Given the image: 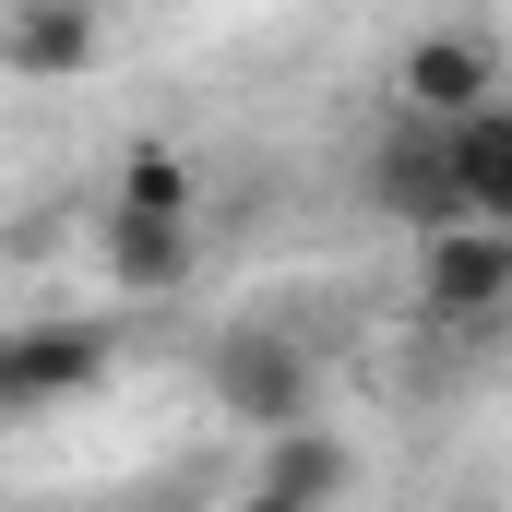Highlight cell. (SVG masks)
Instances as JSON below:
<instances>
[{"label": "cell", "instance_id": "cell-1", "mask_svg": "<svg viewBox=\"0 0 512 512\" xmlns=\"http://www.w3.org/2000/svg\"><path fill=\"white\" fill-rule=\"evenodd\" d=\"M417 310L477 334V322H512V227L489 215H453V227H417Z\"/></svg>", "mask_w": 512, "mask_h": 512}, {"label": "cell", "instance_id": "cell-2", "mask_svg": "<svg viewBox=\"0 0 512 512\" xmlns=\"http://www.w3.org/2000/svg\"><path fill=\"white\" fill-rule=\"evenodd\" d=\"M310 405H322V370H310V346H298L286 322H227V334H215V417L286 429V417H310Z\"/></svg>", "mask_w": 512, "mask_h": 512}, {"label": "cell", "instance_id": "cell-3", "mask_svg": "<svg viewBox=\"0 0 512 512\" xmlns=\"http://www.w3.org/2000/svg\"><path fill=\"white\" fill-rule=\"evenodd\" d=\"M120 334L108 322H0V417H48L108 382Z\"/></svg>", "mask_w": 512, "mask_h": 512}, {"label": "cell", "instance_id": "cell-4", "mask_svg": "<svg viewBox=\"0 0 512 512\" xmlns=\"http://www.w3.org/2000/svg\"><path fill=\"white\" fill-rule=\"evenodd\" d=\"M501 96V48L477 36V24H429V36H405V60H393V108H417V120H465V108H489Z\"/></svg>", "mask_w": 512, "mask_h": 512}, {"label": "cell", "instance_id": "cell-5", "mask_svg": "<svg viewBox=\"0 0 512 512\" xmlns=\"http://www.w3.org/2000/svg\"><path fill=\"white\" fill-rule=\"evenodd\" d=\"M96 262L120 298H179L203 274V215H131V203H96Z\"/></svg>", "mask_w": 512, "mask_h": 512}, {"label": "cell", "instance_id": "cell-6", "mask_svg": "<svg viewBox=\"0 0 512 512\" xmlns=\"http://www.w3.org/2000/svg\"><path fill=\"white\" fill-rule=\"evenodd\" d=\"M370 203H382V227H453V215H465V203H453V155H441V120L393 108V131L370 143Z\"/></svg>", "mask_w": 512, "mask_h": 512}, {"label": "cell", "instance_id": "cell-7", "mask_svg": "<svg viewBox=\"0 0 512 512\" xmlns=\"http://www.w3.org/2000/svg\"><path fill=\"white\" fill-rule=\"evenodd\" d=\"M96 0H12L0 12V72H24V84H84L96 72Z\"/></svg>", "mask_w": 512, "mask_h": 512}, {"label": "cell", "instance_id": "cell-8", "mask_svg": "<svg viewBox=\"0 0 512 512\" xmlns=\"http://www.w3.org/2000/svg\"><path fill=\"white\" fill-rule=\"evenodd\" d=\"M251 489L262 501H286V512H310V501H346L358 489V453L322 429V417H286V429H262V465H251Z\"/></svg>", "mask_w": 512, "mask_h": 512}, {"label": "cell", "instance_id": "cell-9", "mask_svg": "<svg viewBox=\"0 0 512 512\" xmlns=\"http://www.w3.org/2000/svg\"><path fill=\"white\" fill-rule=\"evenodd\" d=\"M441 155H453V203L489 215V227H512V96L465 108V120H441Z\"/></svg>", "mask_w": 512, "mask_h": 512}, {"label": "cell", "instance_id": "cell-10", "mask_svg": "<svg viewBox=\"0 0 512 512\" xmlns=\"http://www.w3.org/2000/svg\"><path fill=\"white\" fill-rule=\"evenodd\" d=\"M108 203L131 215H203V179H191V155H167V143H131L120 179H108Z\"/></svg>", "mask_w": 512, "mask_h": 512}]
</instances>
